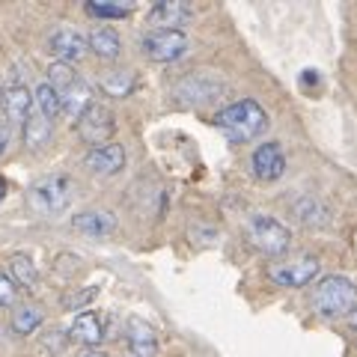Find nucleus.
<instances>
[{
  "label": "nucleus",
  "instance_id": "f257e3e1",
  "mask_svg": "<svg viewBox=\"0 0 357 357\" xmlns=\"http://www.w3.org/2000/svg\"><path fill=\"white\" fill-rule=\"evenodd\" d=\"M215 126L227 134L232 143H250L268 128V114L259 102L241 98V102H232L223 110H218Z\"/></svg>",
  "mask_w": 357,
  "mask_h": 357
},
{
  "label": "nucleus",
  "instance_id": "f03ea898",
  "mask_svg": "<svg viewBox=\"0 0 357 357\" xmlns=\"http://www.w3.org/2000/svg\"><path fill=\"white\" fill-rule=\"evenodd\" d=\"M310 304L321 319H342L357 307V286L342 274L321 277L310 295Z\"/></svg>",
  "mask_w": 357,
  "mask_h": 357
},
{
  "label": "nucleus",
  "instance_id": "7ed1b4c3",
  "mask_svg": "<svg viewBox=\"0 0 357 357\" xmlns=\"http://www.w3.org/2000/svg\"><path fill=\"white\" fill-rule=\"evenodd\" d=\"M72 199V178L63 176V173H54V176H45L39 178L36 185L27 191V203L36 215H45V218H54L69 206Z\"/></svg>",
  "mask_w": 357,
  "mask_h": 357
},
{
  "label": "nucleus",
  "instance_id": "20e7f679",
  "mask_svg": "<svg viewBox=\"0 0 357 357\" xmlns=\"http://www.w3.org/2000/svg\"><path fill=\"white\" fill-rule=\"evenodd\" d=\"M248 241L259 253L280 256L289 250V244H292V232H289L286 223H280L271 215H253L248 220Z\"/></svg>",
  "mask_w": 357,
  "mask_h": 357
},
{
  "label": "nucleus",
  "instance_id": "39448f33",
  "mask_svg": "<svg viewBox=\"0 0 357 357\" xmlns=\"http://www.w3.org/2000/svg\"><path fill=\"white\" fill-rule=\"evenodd\" d=\"M319 274V259L316 256H289V259H274L268 265V280L280 289H301L312 283Z\"/></svg>",
  "mask_w": 357,
  "mask_h": 357
},
{
  "label": "nucleus",
  "instance_id": "423d86ee",
  "mask_svg": "<svg viewBox=\"0 0 357 357\" xmlns=\"http://www.w3.org/2000/svg\"><path fill=\"white\" fill-rule=\"evenodd\" d=\"M114 131H116V116L107 105H93L81 119H77V137L84 143H89L93 149L107 146V140L114 137Z\"/></svg>",
  "mask_w": 357,
  "mask_h": 357
},
{
  "label": "nucleus",
  "instance_id": "0eeeda50",
  "mask_svg": "<svg viewBox=\"0 0 357 357\" xmlns=\"http://www.w3.org/2000/svg\"><path fill=\"white\" fill-rule=\"evenodd\" d=\"M188 51V36L182 30H152L143 39V54L155 63H173Z\"/></svg>",
  "mask_w": 357,
  "mask_h": 357
},
{
  "label": "nucleus",
  "instance_id": "6e6552de",
  "mask_svg": "<svg viewBox=\"0 0 357 357\" xmlns=\"http://www.w3.org/2000/svg\"><path fill=\"white\" fill-rule=\"evenodd\" d=\"M48 48H51V54H54V60L57 63H69L72 66L89 51V39L84 36V33H77L75 27H57L51 33V39H48Z\"/></svg>",
  "mask_w": 357,
  "mask_h": 357
},
{
  "label": "nucleus",
  "instance_id": "1a4fd4ad",
  "mask_svg": "<svg viewBox=\"0 0 357 357\" xmlns=\"http://www.w3.org/2000/svg\"><path fill=\"white\" fill-rule=\"evenodd\" d=\"M223 89V84L218 81L215 75H206V72H197V75H188L182 84L176 86V96L188 105H206L211 102L218 93Z\"/></svg>",
  "mask_w": 357,
  "mask_h": 357
},
{
  "label": "nucleus",
  "instance_id": "9d476101",
  "mask_svg": "<svg viewBox=\"0 0 357 357\" xmlns=\"http://www.w3.org/2000/svg\"><path fill=\"white\" fill-rule=\"evenodd\" d=\"M250 167H253V176L262 178V182H274V178H280L283 170H286V155L280 149V143H262V146H256L253 158H250Z\"/></svg>",
  "mask_w": 357,
  "mask_h": 357
},
{
  "label": "nucleus",
  "instance_id": "9b49d317",
  "mask_svg": "<svg viewBox=\"0 0 357 357\" xmlns=\"http://www.w3.org/2000/svg\"><path fill=\"white\" fill-rule=\"evenodd\" d=\"M72 227L86 238H107V236H114V229H116V215L114 211H105V208H86L72 218Z\"/></svg>",
  "mask_w": 357,
  "mask_h": 357
},
{
  "label": "nucleus",
  "instance_id": "f8f14e48",
  "mask_svg": "<svg viewBox=\"0 0 357 357\" xmlns=\"http://www.w3.org/2000/svg\"><path fill=\"white\" fill-rule=\"evenodd\" d=\"M191 15H194V9L182 3V0H161V3H155L149 9L146 21L155 30H178L185 21H191Z\"/></svg>",
  "mask_w": 357,
  "mask_h": 357
},
{
  "label": "nucleus",
  "instance_id": "ddd939ff",
  "mask_svg": "<svg viewBox=\"0 0 357 357\" xmlns=\"http://www.w3.org/2000/svg\"><path fill=\"white\" fill-rule=\"evenodd\" d=\"M84 167L96 176H114L126 167V149L119 143H107V146H98V149H89Z\"/></svg>",
  "mask_w": 357,
  "mask_h": 357
},
{
  "label": "nucleus",
  "instance_id": "4468645a",
  "mask_svg": "<svg viewBox=\"0 0 357 357\" xmlns=\"http://www.w3.org/2000/svg\"><path fill=\"white\" fill-rule=\"evenodd\" d=\"M3 114L9 122H27L33 114H36V93H30L27 84H13L6 89Z\"/></svg>",
  "mask_w": 357,
  "mask_h": 357
},
{
  "label": "nucleus",
  "instance_id": "2eb2a0df",
  "mask_svg": "<svg viewBox=\"0 0 357 357\" xmlns=\"http://www.w3.org/2000/svg\"><path fill=\"white\" fill-rule=\"evenodd\" d=\"M128 349L134 357H155L158 354V337H155V328L146 325L143 319L131 316L128 319Z\"/></svg>",
  "mask_w": 357,
  "mask_h": 357
},
{
  "label": "nucleus",
  "instance_id": "dca6fc26",
  "mask_svg": "<svg viewBox=\"0 0 357 357\" xmlns=\"http://www.w3.org/2000/svg\"><path fill=\"white\" fill-rule=\"evenodd\" d=\"M69 340L84 342L86 349H98V342L105 340V325L98 319V312H81V316H75L69 328Z\"/></svg>",
  "mask_w": 357,
  "mask_h": 357
},
{
  "label": "nucleus",
  "instance_id": "f3484780",
  "mask_svg": "<svg viewBox=\"0 0 357 357\" xmlns=\"http://www.w3.org/2000/svg\"><path fill=\"white\" fill-rule=\"evenodd\" d=\"M93 86H89L84 77H77V81L63 93V114L69 116L72 122H77L89 107H93Z\"/></svg>",
  "mask_w": 357,
  "mask_h": 357
},
{
  "label": "nucleus",
  "instance_id": "a211bd4d",
  "mask_svg": "<svg viewBox=\"0 0 357 357\" xmlns=\"http://www.w3.org/2000/svg\"><path fill=\"white\" fill-rule=\"evenodd\" d=\"M86 39H89V51L98 54L102 60H116L119 54H122V39H119V33L110 30V27H96Z\"/></svg>",
  "mask_w": 357,
  "mask_h": 357
},
{
  "label": "nucleus",
  "instance_id": "6ab92c4d",
  "mask_svg": "<svg viewBox=\"0 0 357 357\" xmlns=\"http://www.w3.org/2000/svg\"><path fill=\"white\" fill-rule=\"evenodd\" d=\"M295 218L304 223V227H328V220H331V211L319 203V199H312V197H301L295 199Z\"/></svg>",
  "mask_w": 357,
  "mask_h": 357
},
{
  "label": "nucleus",
  "instance_id": "aec40b11",
  "mask_svg": "<svg viewBox=\"0 0 357 357\" xmlns=\"http://www.w3.org/2000/svg\"><path fill=\"white\" fill-rule=\"evenodd\" d=\"M9 277H13L18 286H24V289H36L39 286V268L24 253H15L13 259H9Z\"/></svg>",
  "mask_w": 357,
  "mask_h": 357
},
{
  "label": "nucleus",
  "instance_id": "412c9836",
  "mask_svg": "<svg viewBox=\"0 0 357 357\" xmlns=\"http://www.w3.org/2000/svg\"><path fill=\"white\" fill-rule=\"evenodd\" d=\"M42 319H45V310L39 304H18L13 312V331L27 337V333H33L42 325Z\"/></svg>",
  "mask_w": 357,
  "mask_h": 357
},
{
  "label": "nucleus",
  "instance_id": "4be33fe9",
  "mask_svg": "<svg viewBox=\"0 0 357 357\" xmlns=\"http://www.w3.org/2000/svg\"><path fill=\"white\" fill-rule=\"evenodd\" d=\"M51 140V119H45L39 110L24 122V143L30 149H42Z\"/></svg>",
  "mask_w": 357,
  "mask_h": 357
},
{
  "label": "nucleus",
  "instance_id": "5701e85b",
  "mask_svg": "<svg viewBox=\"0 0 357 357\" xmlns=\"http://www.w3.org/2000/svg\"><path fill=\"white\" fill-rule=\"evenodd\" d=\"M36 110H39L45 119H54L63 110V96L48 81L36 86Z\"/></svg>",
  "mask_w": 357,
  "mask_h": 357
},
{
  "label": "nucleus",
  "instance_id": "b1692460",
  "mask_svg": "<svg viewBox=\"0 0 357 357\" xmlns=\"http://www.w3.org/2000/svg\"><path fill=\"white\" fill-rule=\"evenodd\" d=\"M134 9V3H119V0H93V3H86V13L96 15V18H126L128 13Z\"/></svg>",
  "mask_w": 357,
  "mask_h": 357
},
{
  "label": "nucleus",
  "instance_id": "393cba45",
  "mask_svg": "<svg viewBox=\"0 0 357 357\" xmlns=\"http://www.w3.org/2000/svg\"><path fill=\"white\" fill-rule=\"evenodd\" d=\"M131 86H134V75L131 72H107L102 77V89H105L107 96H114V98L128 96Z\"/></svg>",
  "mask_w": 357,
  "mask_h": 357
},
{
  "label": "nucleus",
  "instance_id": "a878e982",
  "mask_svg": "<svg viewBox=\"0 0 357 357\" xmlns=\"http://www.w3.org/2000/svg\"><path fill=\"white\" fill-rule=\"evenodd\" d=\"M75 81H77V77H75V72H72V66H69V63H57V60H54V63L48 66V84L57 89L60 96H63Z\"/></svg>",
  "mask_w": 357,
  "mask_h": 357
},
{
  "label": "nucleus",
  "instance_id": "bb28decb",
  "mask_svg": "<svg viewBox=\"0 0 357 357\" xmlns=\"http://www.w3.org/2000/svg\"><path fill=\"white\" fill-rule=\"evenodd\" d=\"M18 298V283L9 274H0V307H13Z\"/></svg>",
  "mask_w": 357,
  "mask_h": 357
},
{
  "label": "nucleus",
  "instance_id": "cd10ccee",
  "mask_svg": "<svg viewBox=\"0 0 357 357\" xmlns=\"http://www.w3.org/2000/svg\"><path fill=\"white\" fill-rule=\"evenodd\" d=\"M96 298V286H86L84 292H72V295H66L63 298V307L66 310H81L84 304H89V301Z\"/></svg>",
  "mask_w": 357,
  "mask_h": 357
},
{
  "label": "nucleus",
  "instance_id": "c85d7f7f",
  "mask_svg": "<svg viewBox=\"0 0 357 357\" xmlns=\"http://www.w3.org/2000/svg\"><path fill=\"white\" fill-rule=\"evenodd\" d=\"M60 337H63V331H60V328H51V331H45L42 345H45V349H51V354H60V351L66 349V340H60Z\"/></svg>",
  "mask_w": 357,
  "mask_h": 357
},
{
  "label": "nucleus",
  "instance_id": "c756f323",
  "mask_svg": "<svg viewBox=\"0 0 357 357\" xmlns=\"http://www.w3.org/2000/svg\"><path fill=\"white\" fill-rule=\"evenodd\" d=\"M9 140H13V122L6 119V114H0V155L9 149Z\"/></svg>",
  "mask_w": 357,
  "mask_h": 357
},
{
  "label": "nucleus",
  "instance_id": "7c9ffc66",
  "mask_svg": "<svg viewBox=\"0 0 357 357\" xmlns=\"http://www.w3.org/2000/svg\"><path fill=\"white\" fill-rule=\"evenodd\" d=\"M77 357H110V354H105V351H98V349H84Z\"/></svg>",
  "mask_w": 357,
  "mask_h": 357
},
{
  "label": "nucleus",
  "instance_id": "2f4dec72",
  "mask_svg": "<svg viewBox=\"0 0 357 357\" xmlns=\"http://www.w3.org/2000/svg\"><path fill=\"white\" fill-rule=\"evenodd\" d=\"M3 197H6V182L0 178V203H3Z\"/></svg>",
  "mask_w": 357,
  "mask_h": 357
},
{
  "label": "nucleus",
  "instance_id": "473e14b6",
  "mask_svg": "<svg viewBox=\"0 0 357 357\" xmlns=\"http://www.w3.org/2000/svg\"><path fill=\"white\" fill-rule=\"evenodd\" d=\"M3 102H6V89L0 86V107H3Z\"/></svg>",
  "mask_w": 357,
  "mask_h": 357
},
{
  "label": "nucleus",
  "instance_id": "72a5a7b5",
  "mask_svg": "<svg viewBox=\"0 0 357 357\" xmlns=\"http://www.w3.org/2000/svg\"><path fill=\"white\" fill-rule=\"evenodd\" d=\"M354 337H357V328H354Z\"/></svg>",
  "mask_w": 357,
  "mask_h": 357
}]
</instances>
